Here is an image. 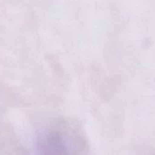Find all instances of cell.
I'll list each match as a JSON object with an SVG mask.
<instances>
[{"label": "cell", "mask_w": 155, "mask_h": 155, "mask_svg": "<svg viewBox=\"0 0 155 155\" xmlns=\"http://www.w3.org/2000/svg\"><path fill=\"white\" fill-rule=\"evenodd\" d=\"M85 140L74 124L62 125L44 133L38 143V155H82Z\"/></svg>", "instance_id": "1"}]
</instances>
